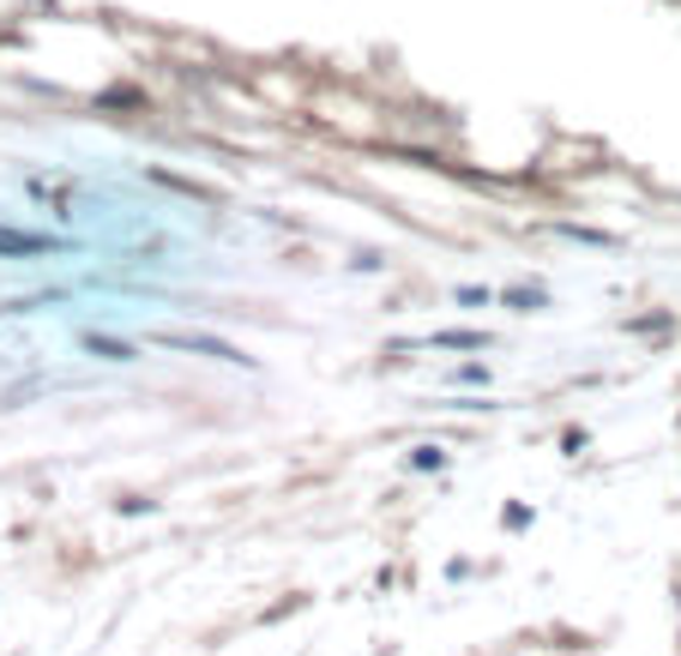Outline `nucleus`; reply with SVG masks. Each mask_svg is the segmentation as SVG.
<instances>
[{
	"label": "nucleus",
	"instance_id": "obj_3",
	"mask_svg": "<svg viewBox=\"0 0 681 656\" xmlns=\"http://www.w3.org/2000/svg\"><path fill=\"white\" fill-rule=\"evenodd\" d=\"M429 344H434V349H483L488 337H483V332H434Z\"/></svg>",
	"mask_w": 681,
	"mask_h": 656
},
{
	"label": "nucleus",
	"instance_id": "obj_1",
	"mask_svg": "<svg viewBox=\"0 0 681 656\" xmlns=\"http://www.w3.org/2000/svg\"><path fill=\"white\" fill-rule=\"evenodd\" d=\"M158 344L170 349H194V356H218V361H248L236 344H223V337H206V332H151Z\"/></svg>",
	"mask_w": 681,
	"mask_h": 656
},
{
	"label": "nucleus",
	"instance_id": "obj_2",
	"mask_svg": "<svg viewBox=\"0 0 681 656\" xmlns=\"http://www.w3.org/2000/svg\"><path fill=\"white\" fill-rule=\"evenodd\" d=\"M49 235H30V230H0V253L7 259H30V253H49Z\"/></svg>",
	"mask_w": 681,
	"mask_h": 656
},
{
	"label": "nucleus",
	"instance_id": "obj_6",
	"mask_svg": "<svg viewBox=\"0 0 681 656\" xmlns=\"http://www.w3.org/2000/svg\"><path fill=\"white\" fill-rule=\"evenodd\" d=\"M410 463H417V470H441V451H434V446H417V458H410Z\"/></svg>",
	"mask_w": 681,
	"mask_h": 656
},
{
	"label": "nucleus",
	"instance_id": "obj_4",
	"mask_svg": "<svg viewBox=\"0 0 681 656\" xmlns=\"http://www.w3.org/2000/svg\"><path fill=\"white\" fill-rule=\"evenodd\" d=\"M85 349H91V356H109V361H133V349L127 344H115V337H85Z\"/></svg>",
	"mask_w": 681,
	"mask_h": 656
},
{
	"label": "nucleus",
	"instance_id": "obj_5",
	"mask_svg": "<svg viewBox=\"0 0 681 656\" xmlns=\"http://www.w3.org/2000/svg\"><path fill=\"white\" fill-rule=\"evenodd\" d=\"M512 308H519V313H531V308H543V289H512Z\"/></svg>",
	"mask_w": 681,
	"mask_h": 656
}]
</instances>
